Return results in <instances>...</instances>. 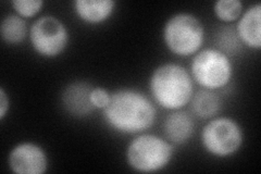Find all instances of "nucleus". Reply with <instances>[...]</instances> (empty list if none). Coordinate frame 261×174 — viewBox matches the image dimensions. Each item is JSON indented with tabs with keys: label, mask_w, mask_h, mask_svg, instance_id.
<instances>
[{
	"label": "nucleus",
	"mask_w": 261,
	"mask_h": 174,
	"mask_svg": "<svg viewBox=\"0 0 261 174\" xmlns=\"http://www.w3.org/2000/svg\"><path fill=\"white\" fill-rule=\"evenodd\" d=\"M105 123L123 135H137L150 130L157 119V108L151 98L133 87L110 92V102L102 110Z\"/></svg>",
	"instance_id": "f257e3e1"
},
{
	"label": "nucleus",
	"mask_w": 261,
	"mask_h": 174,
	"mask_svg": "<svg viewBox=\"0 0 261 174\" xmlns=\"http://www.w3.org/2000/svg\"><path fill=\"white\" fill-rule=\"evenodd\" d=\"M148 86L153 103L168 111L183 109L195 93L190 70L173 62L158 65L150 74Z\"/></svg>",
	"instance_id": "f03ea898"
},
{
	"label": "nucleus",
	"mask_w": 261,
	"mask_h": 174,
	"mask_svg": "<svg viewBox=\"0 0 261 174\" xmlns=\"http://www.w3.org/2000/svg\"><path fill=\"white\" fill-rule=\"evenodd\" d=\"M174 145L165 136L151 133L135 135L126 146L128 167L140 173H157L165 170L174 157Z\"/></svg>",
	"instance_id": "7ed1b4c3"
},
{
	"label": "nucleus",
	"mask_w": 261,
	"mask_h": 174,
	"mask_svg": "<svg viewBox=\"0 0 261 174\" xmlns=\"http://www.w3.org/2000/svg\"><path fill=\"white\" fill-rule=\"evenodd\" d=\"M162 40L176 57H193L201 51L206 30L201 20L190 12H177L168 18L162 29Z\"/></svg>",
	"instance_id": "20e7f679"
},
{
	"label": "nucleus",
	"mask_w": 261,
	"mask_h": 174,
	"mask_svg": "<svg viewBox=\"0 0 261 174\" xmlns=\"http://www.w3.org/2000/svg\"><path fill=\"white\" fill-rule=\"evenodd\" d=\"M190 73L201 88L218 92L231 83L234 64L230 55L220 48H203L193 56Z\"/></svg>",
	"instance_id": "39448f33"
},
{
	"label": "nucleus",
	"mask_w": 261,
	"mask_h": 174,
	"mask_svg": "<svg viewBox=\"0 0 261 174\" xmlns=\"http://www.w3.org/2000/svg\"><path fill=\"white\" fill-rule=\"evenodd\" d=\"M244 130L240 122L231 117H216L203 126L200 133L201 146L208 155L228 158L242 148Z\"/></svg>",
	"instance_id": "423d86ee"
},
{
	"label": "nucleus",
	"mask_w": 261,
	"mask_h": 174,
	"mask_svg": "<svg viewBox=\"0 0 261 174\" xmlns=\"http://www.w3.org/2000/svg\"><path fill=\"white\" fill-rule=\"evenodd\" d=\"M30 44L38 56L54 59L69 46L70 33L64 22L51 14L37 18L30 27Z\"/></svg>",
	"instance_id": "0eeeda50"
},
{
	"label": "nucleus",
	"mask_w": 261,
	"mask_h": 174,
	"mask_svg": "<svg viewBox=\"0 0 261 174\" xmlns=\"http://www.w3.org/2000/svg\"><path fill=\"white\" fill-rule=\"evenodd\" d=\"M8 165L15 174H44L49 159L45 149L34 142H22L13 146L8 156Z\"/></svg>",
	"instance_id": "6e6552de"
},
{
	"label": "nucleus",
	"mask_w": 261,
	"mask_h": 174,
	"mask_svg": "<svg viewBox=\"0 0 261 174\" xmlns=\"http://www.w3.org/2000/svg\"><path fill=\"white\" fill-rule=\"evenodd\" d=\"M93 85L84 81L73 82L65 86L61 93L63 110L74 118H85L96 111L91 102Z\"/></svg>",
	"instance_id": "1a4fd4ad"
},
{
	"label": "nucleus",
	"mask_w": 261,
	"mask_h": 174,
	"mask_svg": "<svg viewBox=\"0 0 261 174\" xmlns=\"http://www.w3.org/2000/svg\"><path fill=\"white\" fill-rule=\"evenodd\" d=\"M235 34L240 43L254 51L261 48V4L256 3L245 9L236 21Z\"/></svg>",
	"instance_id": "9d476101"
},
{
	"label": "nucleus",
	"mask_w": 261,
	"mask_h": 174,
	"mask_svg": "<svg viewBox=\"0 0 261 174\" xmlns=\"http://www.w3.org/2000/svg\"><path fill=\"white\" fill-rule=\"evenodd\" d=\"M196 129L193 115L181 110L170 111L162 124L163 136L170 143L175 145H184L190 142Z\"/></svg>",
	"instance_id": "9b49d317"
},
{
	"label": "nucleus",
	"mask_w": 261,
	"mask_h": 174,
	"mask_svg": "<svg viewBox=\"0 0 261 174\" xmlns=\"http://www.w3.org/2000/svg\"><path fill=\"white\" fill-rule=\"evenodd\" d=\"M117 9L114 0H75L73 11L77 19L88 26H99L107 22Z\"/></svg>",
	"instance_id": "f8f14e48"
},
{
	"label": "nucleus",
	"mask_w": 261,
	"mask_h": 174,
	"mask_svg": "<svg viewBox=\"0 0 261 174\" xmlns=\"http://www.w3.org/2000/svg\"><path fill=\"white\" fill-rule=\"evenodd\" d=\"M193 115L201 120H210L218 117L222 110V99L215 90L200 88L191 99Z\"/></svg>",
	"instance_id": "ddd939ff"
},
{
	"label": "nucleus",
	"mask_w": 261,
	"mask_h": 174,
	"mask_svg": "<svg viewBox=\"0 0 261 174\" xmlns=\"http://www.w3.org/2000/svg\"><path fill=\"white\" fill-rule=\"evenodd\" d=\"M30 28L27 20L18 14L5 16L0 26V35L3 41L8 45H20L29 38Z\"/></svg>",
	"instance_id": "4468645a"
},
{
	"label": "nucleus",
	"mask_w": 261,
	"mask_h": 174,
	"mask_svg": "<svg viewBox=\"0 0 261 174\" xmlns=\"http://www.w3.org/2000/svg\"><path fill=\"white\" fill-rule=\"evenodd\" d=\"M212 10L219 21L233 23L241 18L244 12V5L241 0H217Z\"/></svg>",
	"instance_id": "2eb2a0df"
},
{
	"label": "nucleus",
	"mask_w": 261,
	"mask_h": 174,
	"mask_svg": "<svg viewBox=\"0 0 261 174\" xmlns=\"http://www.w3.org/2000/svg\"><path fill=\"white\" fill-rule=\"evenodd\" d=\"M11 6L15 14L20 15L23 19H31L38 14L43 9V0H13Z\"/></svg>",
	"instance_id": "dca6fc26"
},
{
	"label": "nucleus",
	"mask_w": 261,
	"mask_h": 174,
	"mask_svg": "<svg viewBox=\"0 0 261 174\" xmlns=\"http://www.w3.org/2000/svg\"><path fill=\"white\" fill-rule=\"evenodd\" d=\"M91 102L96 110H103L110 102V92L103 87L94 86L91 92Z\"/></svg>",
	"instance_id": "f3484780"
},
{
	"label": "nucleus",
	"mask_w": 261,
	"mask_h": 174,
	"mask_svg": "<svg viewBox=\"0 0 261 174\" xmlns=\"http://www.w3.org/2000/svg\"><path fill=\"white\" fill-rule=\"evenodd\" d=\"M10 110V97L4 87L0 88V120H5Z\"/></svg>",
	"instance_id": "a211bd4d"
}]
</instances>
